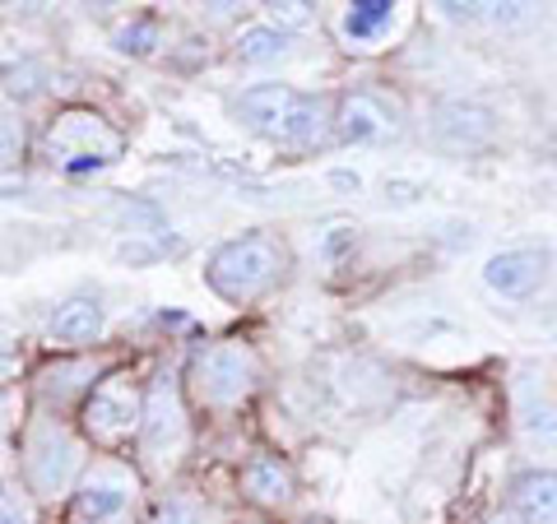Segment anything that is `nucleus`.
I'll return each mask as SVG.
<instances>
[{
    "mask_svg": "<svg viewBox=\"0 0 557 524\" xmlns=\"http://www.w3.org/2000/svg\"><path fill=\"white\" fill-rule=\"evenodd\" d=\"M237 112L260 135L288 139V145H311L325 130V102L288 89V84H256V89L237 98Z\"/></svg>",
    "mask_w": 557,
    "mask_h": 524,
    "instance_id": "nucleus-1",
    "label": "nucleus"
},
{
    "mask_svg": "<svg viewBox=\"0 0 557 524\" xmlns=\"http://www.w3.org/2000/svg\"><path fill=\"white\" fill-rule=\"evenodd\" d=\"M278 265H284V255H278L270 237H237L209 255V284L223 297H233V302H247V297L274 284Z\"/></svg>",
    "mask_w": 557,
    "mask_h": 524,
    "instance_id": "nucleus-2",
    "label": "nucleus"
},
{
    "mask_svg": "<svg viewBox=\"0 0 557 524\" xmlns=\"http://www.w3.org/2000/svg\"><path fill=\"white\" fill-rule=\"evenodd\" d=\"M256 380V358L242 344H209L190 362V386L205 404H237Z\"/></svg>",
    "mask_w": 557,
    "mask_h": 524,
    "instance_id": "nucleus-3",
    "label": "nucleus"
},
{
    "mask_svg": "<svg viewBox=\"0 0 557 524\" xmlns=\"http://www.w3.org/2000/svg\"><path fill=\"white\" fill-rule=\"evenodd\" d=\"M79 460H84L79 441H70L61 427H42L28 450V478L42 497H51V492H61V487H70V478L79 474Z\"/></svg>",
    "mask_w": 557,
    "mask_h": 524,
    "instance_id": "nucleus-4",
    "label": "nucleus"
},
{
    "mask_svg": "<svg viewBox=\"0 0 557 524\" xmlns=\"http://www.w3.org/2000/svg\"><path fill=\"white\" fill-rule=\"evenodd\" d=\"M84 423H89L98 441H121V436H131L145 423V404L131 390V380H102L89 399V409H84Z\"/></svg>",
    "mask_w": 557,
    "mask_h": 524,
    "instance_id": "nucleus-5",
    "label": "nucleus"
},
{
    "mask_svg": "<svg viewBox=\"0 0 557 524\" xmlns=\"http://www.w3.org/2000/svg\"><path fill=\"white\" fill-rule=\"evenodd\" d=\"M139 432H145V450L153 460H172L186 436V423H182V404H177V386L163 376L159 386L149 390L145 399V423H139Z\"/></svg>",
    "mask_w": 557,
    "mask_h": 524,
    "instance_id": "nucleus-6",
    "label": "nucleus"
},
{
    "mask_svg": "<svg viewBox=\"0 0 557 524\" xmlns=\"http://www.w3.org/2000/svg\"><path fill=\"white\" fill-rule=\"evenodd\" d=\"M548 274V255L544 251H530V247H516V251H502L483 265V284L502 292V297H530Z\"/></svg>",
    "mask_w": 557,
    "mask_h": 524,
    "instance_id": "nucleus-7",
    "label": "nucleus"
},
{
    "mask_svg": "<svg viewBox=\"0 0 557 524\" xmlns=\"http://www.w3.org/2000/svg\"><path fill=\"white\" fill-rule=\"evenodd\" d=\"M493 112L479 108V102H446L437 112V135L456 149H483L493 139Z\"/></svg>",
    "mask_w": 557,
    "mask_h": 524,
    "instance_id": "nucleus-8",
    "label": "nucleus"
},
{
    "mask_svg": "<svg viewBox=\"0 0 557 524\" xmlns=\"http://www.w3.org/2000/svg\"><path fill=\"white\" fill-rule=\"evenodd\" d=\"M520 524H557V474H525L516 483Z\"/></svg>",
    "mask_w": 557,
    "mask_h": 524,
    "instance_id": "nucleus-9",
    "label": "nucleus"
},
{
    "mask_svg": "<svg viewBox=\"0 0 557 524\" xmlns=\"http://www.w3.org/2000/svg\"><path fill=\"white\" fill-rule=\"evenodd\" d=\"M98 329H102V307L94 297H75V302H65L57 316H51V335L61 344H84V339H94Z\"/></svg>",
    "mask_w": 557,
    "mask_h": 524,
    "instance_id": "nucleus-10",
    "label": "nucleus"
},
{
    "mask_svg": "<svg viewBox=\"0 0 557 524\" xmlns=\"http://www.w3.org/2000/svg\"><path fill=\"white\" fill-rule=\"evenodd\" d=\"M386 112L376 108L372 98H348L344 102V112H339V135L348 139V145H362V139H376V135H386Z\"/></svg>",
    "mask_w": 557,
    "mask_h": 524,
    "instance_id": "nucleus-11",
    "label": "nucleus"
},
{
    "mask_svg": "<svg viewBox=\"0 0 557 524\" xmlns=\"http://www.w3.org/2000/svg\"><path fill=\"white\" fill-rule=\"evenodd\" d=\"M242 483H247V492H251L256 501H284V497H288V487H293L288 469L278 464V460H270V456L251 460V464H247V474H242Z\"/></svg>",
    "mask_w": 557,
    "mask_h": 524,
    "instance_id": "nucleus-12",
    "label": "nucleus"
},
{
    "mask_svg": "<svg viewBox=\"0 0 557 524\" xmlns=\"http://www.w3.org/2000/svg\"><path fill=\"white\" fill-rule=\"evenodd\" d=\"M131 506V492L121 483H89L79 492V520H121Z\"/></svg>",
    "mask_w": 557,
    "mask_h": 524,
    "instance_id": "nucleus-13",
    "label": "nucleus"
},
{
    "mask_svg": "<svg viewBox=\"0 0 557 524\" xmlns=\"http://www.w3.org/2000/svg\"><path fill=\"white\" fill-rule=\"evenodd\" d=\"M391 20H395L391 0H362V5H354L344 14V33L354 42H368V38H376L381 28H391Z\"/></svg>",
    "mask_w": 557,
    "mask_h": 524,
    "instance_id": "nucleus-14",
    "label": "nucleus"
},
{
    "mask_svg": "<svg viewBox=\"0 0 557 524\" xmlns=\"http://www.w3.org/2000/svg\"><path fill=\"white\" fill-rule=\"evenodd\" d=\"M237 51H242V61H256V65L274 61V57H284V51H288V33L274 28V24H256V28L242 33Z\"/></svg>",
    "mask_w": 557,
    "mask_h": 524,
    "instance_id": "nucleus-15",
    "label": "nucleus"
},
{
    "mask_svg": "<svg viewBox=\"0 0 557 524\" xmlns=\"http://www.w3.org/2000/svg\"><path fill=\"white\" fill-rule=\"evenodd\" d=\"M520 427H525V436L534 446H557V404H544V399H539V404H530L525 409V417H520Z\"/></svg>",
    "mask_w": 557,
    "mask_h": 524,
    "instance_id": "nucleus-16",
    "label": "nucleus"
},
{
    "mask_svg": "<svg viewBox=\"0 0 557 524\" xmlns=\"http://www.w3.org/2000/svg\"><path fill=\"white\" fill-rule=\"evenodd\" d=\"M24 153V130H20V121H10L5 112H0V167H10L14 159Z\"/></svg>",
    "mask_w": 557,
    "mask_h": 524,
    "instance_id": "nucleus-17",
    "label": "nucleus"
},
{
    "mask_svg": "<svg viewBox=\"0 0 557 524\" xmlns=\"http://www.w3.org/2000/svg\"><path fill=\"white\" fill-rule=\"evenodd\" d=\"M153 524H200V520H196V511H190V506L177 501V506H168V511L153 520Z\"/></svg>",
    "mask_w": 557,
    "mask_h": 524,
    "instance_id": "nucleus-18",
    "label": "nucleus"
},
{
    "mask_svg": "<svg viewBox=\"0 0 557 524\" xmlns=\"http://www.w3.org/2000/svg\"><path fill=\"white\" fill-rule=\"evenodd\" d=\"M0 524H28V515H24L5 492H0Z\"/></svg>",
    "mask_w": 557,
    "mask_h": 524,
    "instance_id": "nucleus-19",
    "label": "nucleus"
},
{
    "mask_svg": "<svg viewBox=\"0 0 557 524\" xmlns=\"http://www.w3.org/2000/svg\"><path fill=\"white\" fill-rule=\"evenodd\" d=\"M274 10H278V14H284V20H288V24H302V20H307V5H274Z\"/></svg>",
    "mask_w": 557,
    "mask_h": 524,
    "instance_id": "nucleus-20",
    "label": "nucleus"
},
{
    "mask_svg": "<svg viewBox=\"0 0 557 524\" xmlns=\"http://www.w3.org/2000/svg\"><path fill=\"white\" fill-rule=\"evenodd\" d=\"M79 524H126V520H79Z\"/></svg>",
    "mask_w": 557,
    "mask_h": 524,
    "instance_id": "nucleus-21",
    "label": "nucleus"
},
{
    "mask_svg": "<svg viewBox=\"0 0 557 524\" xmlns=\"http://www.w3.org/2000/svg\"><path fill=\"white\" fill-rule=\"evenodd\" d=\"M553 145H557V130H553Z\"/></svg>",
    "mask_w": 557,
    "mask_h": 524,
    "instance_id": "nucleus-22",
    "label": "nucleus"
}]
</instances>
